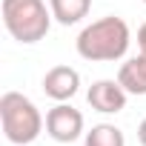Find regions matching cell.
Instances as JSON below:
<instances>
[{"label":"cell","instance_id":"6da1fadb","mask_svg":"<svg viewBox=\"0 0 146 146\" xmlns=\"http://www.w3.org/2000/svg\"><path fill=\"white\" fill-rule=\"evenodd\" d=\"M129 43H132V32H129V23L117 15H106L100 20H92L89 26L80 29L78 40H75V49L83 60H92V63H115V60H123L126 52H129Z\"/></svg>","mask_w":146,"mask_h":146},{"label":"cell","instance_id":"7a4b0ae2","mask_svg":"<svg viewBox=\"0 0 146 146\" xmlns=\"http://www.w3.org/2000/svg\"><path fill=\"white\" fill-rule=\"evenodd\" d=\"M0 15L6 32L23 46L40 43L54 20L46 0H0Z\"/></svg>","mask_w":146,"mask_h":146},{"label":"cell","instance_id":"3957f363","mask_svg":"<svg viewBox=\"0 0 146 146\" xmlns=\"http://www.w3.org/2000/svg\"><path fill=\"white\" fill-rule=\"evenodd\" d=\"M0 123H3V135L15 146H29L40 137L46 129V117L35 106L32 98L23 92H6L0 98Z\"/></svg>","mask_w":146,"mask_h":146},{"label":"cell","instance_id":"277c9868","mask_svg":"<svg viewBox=\"0 0 146 146\" xmlns=\"http://www.w3.org/2000/svg\"><path fill=\"white\" fill-rule=\"evenodd\" d=\"M46 135L57 143H75L78 137L86 135V120L83 112L72 103H54L46 112Z\"/></svg>","mask_w":146,"mask_h":146},{"label":"cell","instance_id":"5b68a950","mask_svg":"<svg viewBox=\"0 0 146 146\" xmlns=\"http://www.w3.org/2000/svg\"><path fill=\"white\" fill-rule=\"evenodd\" d=\"M126 100H129V92L120 86V80H112V78H100L89 86L86 92V103L100 112V115H117L126 109Z\"/></svg>","mask_w":146,"mask_h":146},{"label":"cell","instance_id":"8992f818","mask_svg":"<svg viewBox=\"0 0 146 146\" xmlns=\"http://www.w3.org/2000/svg\"><path fill=\"white\" fill-rule=\"evenodd\" d=\"M80 92V72L72 66H52L43 75V95L54 103H69Z\"/></svg>","mask_w":146,"mask_h":146},{"label":"cell","instance_id":"52a82bcc","mask_svg":"<svg viewBox=\"0 0 146 146\" xmlns=\"http://www.w3.org/2000/svg\"><path fill=\"white\" fill-rule=\"evenodd\" d=\"M117 80L129 95H146V52L126 57L117 69Z\"/></svg>","mask_w":146,"mask_h":146},{"label":"cell","instance_id":"ba28073f","mask_svg":"<svg viewBox=\"0 0 146 146\" xmlns=\"http://www.w3.org/2000/svg\"><path fill=\"white\" fill-rule=\"evenodd\" d=\"M49 9H52L54 23L75 26L92 12V0H49Z\"/></svg>","mask_w":146,"mask_h":146},{"label":"cell","instance_id":"9c48e42d","mask_svg":"<svg viewBox=\"0 0 146 146\" xmlns=\"http://www.w3.org/2000/svg\"><path fill=\"white\" fill-rule=\"evenodd\" d=\"M83 146H126V135L115 123H95L83 135Z\"/></svg>","mask_w":146,"mask_h":146},{"label":"cell","instance_id":"30bf717a","mask_svg":"<svg viewBox=\"0 0 146 146\" xmlns=\"http://www.w3.org/2000/svg\"><path fill=\"white\" fill-rule=\"evenodd\" d=\"M137 46H140V52H146V23L137 29Z\"/></svg>","mask_w":146,"mask_h":146},{"label":"cell","instance_id":"8fae6325","mask_svg":"<svg viewBox=\"0 0 146 146\" xmlns=\"http://www.w3.org/2000/svg\"><path fill=\"white\" fill-rule=\"evenodd\" d=\"M137 140H140V146H146V117L137 123Z\"/></svg>","mask_w":146,"mask_h":146},{"label":"cell","instance_id":"7c38bea8","mask_svg":"<svg viewBox=\"0 0 146 146\" xmlns=\"http://www.w3.org/2000/svg\"><path fill=\"white\" fill-rule=\"evenodd\" d=\"M143 3H146V0H143Z\"/></svg>","mask_w":146,"mask_h":146}]
</instances>
